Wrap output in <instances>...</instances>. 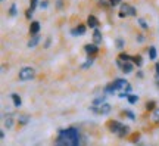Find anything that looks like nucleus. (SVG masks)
Returning <instances> with one entry per match:
<instances>
[{
    "label": "nucleus",
    "instance_id": "obj_32",
    "mask_svg": "<svg viewBox=\"0 0 159 146\" xmlns=\"http://www.w3.org/2000/svg\"><path fill=\"white\" fill-rule=\"evenodd\" d=\"M50 43H52V39H47L46 40V43H44V47L47 49V47H50Z\"/></svg>",
    "mask_w": 159,
    "mask_h": 146
},
{
    "label": "nucleus",
    "instance_id": "obj_28",
    "mask_svg": "<svg viewBox=\"0 0 159 146\" xmlns=\"http://www.w3.org/2000/svg\"><path fill=\"white\" fill-rule=\"evenodd\" d=\"M124 114H125V115H127L128 118H130V120H136V115H134V114L131 112V111H128V109H125Z\"/></svg>",
    "mask_w": 159,
    "mask_h": 146
},
{
    "label": "nucleus",
    "instance_id": "obj_14",
    "mask_svg": "<svg viewBox=\"0 0 159 146\" xmlns=\"http://www.w3.org/2000/svg\"><path fill=\"white\" fill-rule=\"evenodd\" d=\"M115 92H116V89H115L114 83H109V84L105 87V93H106V95H114Z\"/></svg>",
    "mask_w": 159,
    "mask_h": 146
},
{
    "label": "nucleus",
    "instance_id": "obj_35",
    "mask_svg": "<svg viewBox=\"0 0 159 146\" xmlns=\"http://www.w3.org/2000/svg\"><path fill=\"white\" fill-rule=\"evenodd\" d=\"M158 86H159V83H158Z\"/></svg>",
    "mask_w": 159,
    "mask_h": 146
},
{
    "label": "nucleus",
    "instance_id": "obj_18",
    "mask_svg": "<svg viewBox=\"0 0 159 146\" xmlns=\"http://www.w3.org/2000/svg\"><path fill=\"white\" fill-rule=\"evenodd\" d=\"M152 121L153 123H159V108H155L152 112Z\"/></svg>",
    "mask_w": 159,
    "mask_h": 146
},
{
    "label": "nucleus",
    "instance_id": "obj_3",
    "mask_svg": "<svg viewBox=\"0 0 159 146\" xmlns=\"http://www.w3.org/2000/svg\"><path fill=\"white\" fill-rule=\"evenodd\" d=\"M136 7H133V6L127 5V3H124V5H121V12H119V16L124 18V16H128V15H131V16H136Z\"/></svg>",
    "mask_w": 159,
    "mask_h": 146
},
{
    "label": "nucleus",
    "instance_id": "obj_27",
    "mask_svg": "<svg viewBox=\"0 0 159 146\" xmlns=\"http://www.w3.org/2000/svg\"><path fill=\"white\" fill-rule=\"evenodd\" d=\"M127 99H128V102H130V103H136V102L139 101V97H137V96H134V95H130Z\"/></svg>",
    "mask_w": 159,
    "mask_h": 146
},
{
    "label": "nucleus",
    "instance_id": "obj_24",
    "mask_svg": "<svg viewBox=\"0 0 159 146\" xmlns=\"http://www.w3.org/2000/svg\"><path fill=\"white\" fill-rule=\"evenodd\" d=\"M9 15L11 16H15L16 15V5L13 3V5H11V9H9Z\"/></svg>",
    "mask_w": 159,
    "mask_h": 146
},
{
    "label": "nucleus",
    "instance_id": "obj_25",
    "mask_svg": "<svg viewBox=\"0 0 159 146\" xmlns=\"http://www.w3.org/2000/svg\"><path fill=\"white\" fill-rule=\"evenodd\" d=\"M146 109H148V111H153L155 109V102L153 101L148 102V103H146Z\"/></svg>",
    "mask_w": 159,
    "mask_h": 146
},
{
    "label": "nucleus",
    "instance_id": "obj_21",
    "mask_svg": "<svg viewBox=\"0 0 159 146\" xmlns=\"http://www.w3.org/2000/svg\"><path fill=\"white\" fill-rule=\"evenodd\" d=\"M133 62L136 64L137 67H140V65L143 64V59H142V56H139V55H137V56H133Z\"/></svg>",
    "mask_w": 159,
    "mask_h": 146
},
{
    "label": "nucleus",
    "instance_id": "obj_30",
    "mask_svg": "<svg viewBox=\"0 0 159 146\" xmlns=\"http://www.w3.org/2000/svg\"><path fill=\"white\" fill-rule=\"evenodd\" d=\"M121 2H122V0H109V5L111 6H118Z\"/></svg>",
    "mask_w": 159,
    "mask_h": 146
},
{
    "label": "nucleus",
    "instance_id": "obj_1",
    "mask_svg": "<svg viewBox=\"0 0 159 146\" xmlns=\"http://www.w3.org/2000/svg\"><path fill=\"white\" fill-rule=\"evenodd\" d=\"M55 146H80L78 130L74 127L61 130L55 140Z\"/></svg>",
    "mask_w": 159,
    "mask_h": 146
},
{
    "label": "nucleus",
    "instance_id": "obj_10",
    "mask_svg": "<svg viewBox=\"0 0 159 146\" xmlns=\"http://www.w3.org/2000/svg\"><path fill=\"white\" fill-rule=\"evenodd\" d=\"M84 33H85V27H84V25H78L77 28L71 30V34H72L74 37H77V35H83Z\"/></svg>",
    "mask_w": 159,
    "mask_h": 146
},
{
    "label": "nucleus",
    "instance_id": "obj_31",
    "mask_svg": "<svg viewBox=\"0 0 159 146\" xmlns=\"http://www.w3.org/2000/svg\"><path fill=\"white\" fill-rule=\"evenodd\" d=\"M25 16L28 18V19H31V18H33V11H31V9H28V11L25 12Z\"/></svg>",
    "mask_w": 159,
    "mask_h": 146
},
{
    "label": "nucleus",
    "instance_id": "obj_5",
    "mask_svg": "<svg viewBox=\"0 0 159 146\" xmlns=\"http://www.w3.org/2000/svg\"><path fill=\"white\" fill-rule=\"evenodd\" d=\"M112 83H114V86H115V89L116 90H122V92H124V90L128 87V83L122 78H116L115 81H112Z\"/></svg>",
    "mask_w": 159,
    "mask_h": 146
},
{
    "label": "nucleus",
    "instance_id": "obj_6",
    "mask_svg": "<svg viewBox=\"0 0 159 146\" xmlns=\"http://www.w3.org/2000/svg\"><path fill=\"white\" fill-rule=\"evenodd\" d=\"M122 73L124 74H130V73H133V69H134V62H124L122 64Z\"/></svg>",
    "mask_w": 159,
    "mask_h": 146
},
{
    "label": "nucleus",
    "instance_id": "obj_2",
    "mask_svg": "<svg viewBox=\"0 0 159 146\" xmlns=\"http://www.w3.org/2000/svg\"><path fill=\"white\" fill-rule=\"evenodd\" d=\"M34 75H35V69L33 67H24L18 74L21 81H30V80L34 78Z\"/></svg>",
    "mask_w": 159,
    "mask_h": 146
},
{
    "label": "nucleus",
    "instance_id": "obj_15",
    "mask_svg": "<svg viewBox=\"0 0 159 146\" xmlns=\"http://www.w3.org/2000/svg\"><path fill=\"white\" fill-rule=\"evenodd\" d=\"M105 99H106V95L99 96V97H96V99L93 101V105H94V106H99V105H102V103H105Z\"/></svg>",
    "mask_w": 159,
    "mask_h": 146
},
{
    "label": "nucleus",
    "instance_id": "obj_34",
    "mask_svg": "<svg viewBox=\"0 0 159 146\" xmlns=\"http://www.w3.org/2000/svg\"><path fill=\"white\" fill-rule=\"evenodd\" d=\"M155 68H156V77H159V62L156 64V67Z\"/></svg>",
    "mask_w": 159,
    "mask_h": 146
},
{
    "label": "nucleus",
    "instance_id": "obj_13",
    "mask_svg": "<svg viewBox=\"0 0 159 146\" xmlns=\"http://www.w3.org/2000/svg\"><path fill=\"white\" fill-rule=\"evenodd\" d=\"M39 41H40V35L35 34V35H33V39L28 41V47H35V46L39 45Z\"/></svg>",
    "mask_w": 159,
    "mask_h": 146
},
{
    "label": "nucleus",
    "instance_id": "obj_23",
    "mask_svg": "<svg viewBox=\"0 0 159 146\" xmlns=\"http://www.w3.org/2000/svg\"><path fill=\"white\" fill-rule=\"evenodd\" d=\"M137 21H139V25H140V27H142L143 30H148V28H149V25H148V24H146V21H144L143 18H139Z\"/></svg>",
    "mask_w": 159,
    "mask_h": 146
},
{
    "label": "nucleus",
    "instance_id": "obj_20",
    "mask_svg": "<svg viewBox=\"0 0 159 146\" xmlns=\"http://www.w3.org/2000/svg\"><path fill=\"white\" fill-rule=\"evenodd\" d=\"M119 59L122 62H128V61H131L133 58H131L130 55H127V53H121V55H119Z\"/></svg>",
    "mask_w": 159,
    "mask_h": 146
},
{
    "label": "nucleus",
    "instance_id": "obj_17",
    "mask_svg": "<svg viewBox=\"0 0 159 146\" xmlns=\"http://www.w3.org/2000/svg\"><path fill=\"white\" fill-rule=\"evenodd\" d=\"M5 125L6 129H12V125H13V117L12 115H7V118L5 120Z\"/></svg>",
    "mask_w": 159,
    "mask_h": 146
},
{
    "label": "nucleus",
    "instance_id": "obj_22",
    "mask_svg": "<svg viewBox=\"0 0 159 146\" xmlns=\"http://www.w3.org/2000/svg\"><path fill=\"white\" fill-rule=\"evenodd\" d=\"M28 121H30L28 115H21V117H19V124H22V125H25Z\"/></svg>",
    "mask_w": 159,
    "mask_h": 146
},
{
    "label": "nucleus",
    "instance_id": "obj_33",
    "mask_svg": "<svg viewBox=\"0 0 159 146\" xmlns=\"http://www.w3.org/2000/svg\"><path fill=\"white\" fill-rule=\"evenodd\" d=\"M47 5H49L47 2H43V3H40V7H41V9H46V7H47Z\"/></svg>",
    "mask_w": 159,
    "mask_h": 146
},
{
    "label": "nucleus",
    "instance_id": "obj_4",
    "mask_svg": "<svg viewBox=\"0 0 159 146\" xmlns=\"http://www.w3.org/2000/svg\"><path fill=\"white\" fill-rule=\"evenodd\" d=\"M122 125H124V124H121L119 121H114V120H111V121L108 123L109 131H111V133H115L116 136L119 134V131H121V129H122Z\"/></svg>",
    "mask_w": 159,
    "mask_h": 146
},
{
    "label": "nucleus",
    "instance_id": "obj_7",
    "mask_svg": "<svg viewBox=\"0 0 159 146\" xmlns=\"http://www.w3.org/2000/svg\"><path fill=\"white\" fill-rule=\"evenodd\" d=\"M39 31H40L39 21H33L31 25H30V34H31V35H35V34H39Z\"/></svg>",
    "mask_w": 159,
    "mask_h": 146
},
{
    "label": "nucleus",
    "instance_id": "obj_16",
    "mask_svg": "<svg viewBox=\"0 0 159 146\" xmlns=\"http://www.w3.org/2000/svg\"><path fill=\"white\" fill-rule=\"evenodd\" d=\"M158 58V53H156V49H155L153 46H150L149 47V59H152V61H155Z\"/></svg>",
    "mask_w": 159,
    "mask_h": 146
},
{
    "label": "nucleus",
    "instance_id": "obj_12",
    "mask_svg": "<svg viewBox=\"0 0 159 146\" xmlns=\"http://www.w3.org/2000/svg\"><path fill=\"white\" fill-rule=\"evenodd\" d=\"M12 102H13V105H15L16 108H19L21 105H22V99H21L16 93H13V95H12Z\"/></svg>",
    "mask_w": 159,
    "mask_h": 146
},
{
    "label": "nucleus",
    "instance_id": "obj_8",
    "mask_svg": "<svg viewBox=\"0 0 159 146\" xmlns=\"http://www.w3.org/2000/svg\"><path fill=\"white\" fill-rule=\"evenodd\" d=\"M87 25H89L90 28H97V25H99L97 18L94 16V15H90V16L87 18Z\"/></svg>",
    "mask_w": 159,
    "mask_h": 146
},
{
    "label": "nucleus",
    "instance_id": "obj_9",
    "mask_svg": "<svg viewBox=\"0 0 159 146\" xmlns=\"http://www.w3.org/2000/svg\"><path fill=\"white\" fill-rule=\"evenodd\" d=\"M84 50L91 56V55H96L97 50H99V47H97L96 45H85L84 46Z\"/></svg>",
    "mask_w": 159,
    "mask_h": 146
},
{
    "label": "nucleus",
    "instance_id": "obj_26",
    "mask_svg": "<svg viewBox=\"0 0 159 146\" xmlns=\"http://www.w3.org/2000/svg\"><path fill=\"white\" fill-rule=\"evenodd\" d=\"M124 46H125L124 40H122V39H116V47H118V49H122Z\"/></svg>",
    "mask_w": 159,
    "mask_h": 146
},
{
    "label": "nucleus",
    "instance_id": "obj_11",
    "mask_svg": "<svg viewBox=\"0 0 159 146\" xmlns=\"http://www.w3.org/2000/svg\"><path fill=\"white\" fill-rule=\"evenodd\" d=\"M93 41H94V45L102 43V33L97 28H94V33H93Z\"/></svg>",
    "mask_w": 159,
    "mask_h": 146
},
{
    "label": "nucleus",
    "instance_id": "obj_29",
    "mask_svg": "<svg viewBox=\"0 0 159 146\" xmlns=\"http://www.w3.org/2000/svg\"><path fill=\"white\" fill-rule=\"evenodd\" d=\"M37 5H39V0H31V5H30V9H31V11H34L35 7H37Z\"/></svg>",
    "mask_w": 159,
    "mask_h": 146
},
{
    "label": "nucleus",
    "instance_id": "obj_19",
    "mask_svg": "<svg viewBox=\"0 0 159 146\" xmlns=\"http://www.w3.org/2000/svg\"><path fill=\"white\" fill-rule=\"evenodd\" d=\"M93 61H94V59L90 56L89 59H87V61L84 62V64H83V65H81V69H87V68H90L91 65H93Z\"/></svg>",
    "mask_w": 159,
    "mask_h": 146
}]
</instances>
